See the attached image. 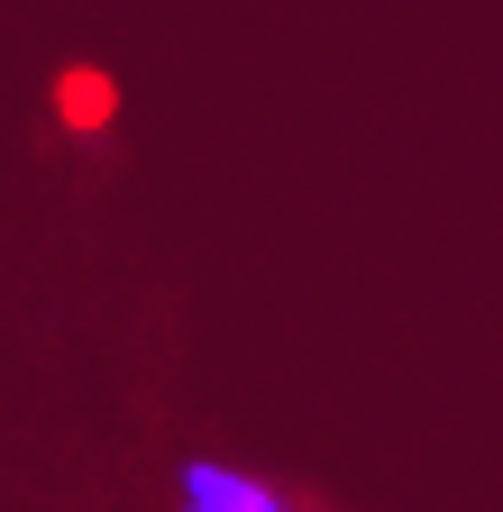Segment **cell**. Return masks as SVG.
Wrapping results in <instances>:
<instances>
[{"instance_id":"6da1fadb","label":"cell","mask_w":503,"mask_h":512,"mask_svg":"<svg viewBox=\"0 0 503 512\" xmlns=\"http://www.w3.org/2000/svg\"><path fill=\"white\" fill-rule=\"evenodd\" d=\"M174 512H330V503H321V494H302V485H284V476H266V467L193 458V467H183Z\"/></svg>"}]
</instances>
